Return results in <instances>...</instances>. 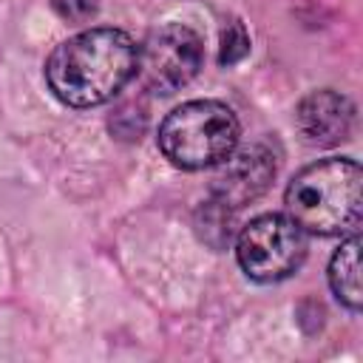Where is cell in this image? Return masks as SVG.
I'll use <instances>...</instances> for the list:
<instances>
[{
	"label": "cell",
	"mask_w": 363,
	"mask_h": 363,
	"mask_svg": "<svg viewBox=\"0 0 363 363\" xmlns=\"http://www.w3.org/2000/svg\"><path fill=\"white\" fill-rule=\"evenodd\" d=\"M139 45L122 28H85L62 40L45 60V82L68 108L113 99L136 77Z\"/></svg>",
	"instance_id": "6da1fadb"
},
{
	"label": "cell",
	"mask_w": 363,
	"mask_h": 363,
	"mask_svg": "<svg viewBox=\"0 0 363 363\" xmlns=\"http://www.w3.org/2000/svg\"><path fill=\"white\" fill-rule=\"evenodd\" d=\"M235 258L244 275L258 284L284 281L303 264L306 235L289 216L264 213L238 233Z\"/></svg>",
	"instance_id": "277c9868"
},
{
	"label": "cell",
	"mask_w": 363,
	"mask_h": 363,
	"mask_svg": "<svg viewBox=\"0 0 363 363\" xmlns=\"http://www.w3.org/2000/svg\"><path fill=\"white\" fill-rule=\"evenodd\" d=\"M329 286L349 312H360L363 289H360V235L357 233H349V238L340 241V247L335 250L329 261Z\"/></svg>",
	"instance_id": "ba28073f"
},
{
	"label": "cell",
	"mask_w": 363,
	"mask_h": 363,
	"mask_svg": "<svg viewBox=\"0 0 363 363\" xmlns=\"http://www.w3.org/2000/svg\"><path fill=\"white\" fill-rule=\"evenodd\" d=\"M250 54V34L241 20H230L221 31V45H218V62L221 65H235Z\"/></svg>",
	"instance_id": "9c48e42d"
},
{
	"label": "cell",
	"mask_w": 363,
	"mask_h": 363,
	"mask_svg": "<svg viewBox=\"0 0 363 363\" xmlns=\"http://www.w3.org/2000/svg\"><path fill=\"white\" fill-rule=\"evenodd\" d=\"M275 156L267 145H235V150L216 164L210 199L227 210H241L267 193L275 179Z\"/></svg>",
	"instance_id": "8992f818"
},
{
	"label": "cell",
	"mask_w": 363,
	"mask_h": 363,
	"mask_svg": "<svg viewBox=\"0 0 363 363\" xmlns=\"http://www.w3.org/2000/svg\"><path fill=\"white\" fill-rule=\"evenodd\" d=\"M51 3L65 20H74V23H82L96 11V0H51Z\"/></svg>",
	"instance_id": "30bf717a"
},
{
	"label": "cell",
	"mask_w": 363,
	"mask_h": 363,
	"mask_svg": "<svg viewBox=\"0 0 363 363\" xmlns=\"http://www.w3.org/2000/svg\"><path fill=\"white\" fill-rule=\"evenodd\" d=\"M204 62V43L196 28L184 23H164L139 45L136 77L145 91L170 96L190 85Z\"/></svg>",
	"instance_id": "5b68a950"
},
{
	"label": "cell",
	"mask_w": 363,
	"mask_h": 363,
	"mask_svg": "<svg viewBox=\"0 0 363 363\" xmlns=\"http://www.w3.org/2000/svg\"><path fill=\"white\" fill-rule=\"evenodd\" d=\"M363 170L354 159H320L289 182L284 193L286 216L312 235H346L360 224Z\"/></svg>",
	"instance_id": "7a4b0ae2"
},
{
	"label": "cell",
	"mask_w": 363,
	"mask_h": 363,
	"mask_svg": "<svg viewBox=\"0 0 363 363\" xmlns=\"http://www.w3.org/2000/svg\"><path fill=\"white\" fill-rule=\"evenodd\" d=\"M354 105L346 94L332 88L309 91L295 108V130L312 147H332L352 136Z\"/></svg>",
	"instance_id": "52a82bcc"
},
{
	"label": "cell",
	"mask_w": 363,
	"mask_h": 363,
	"mask_svg": "<svg viewBox=\"0 0 363 363\" xmlns=\"http://www.w3.org/2000/svg\"><path fill=\"white\" fill-rule=\"evenodd\" d=\"M241 136L230 105L218 99H190L173 108L159 125V150L182 170L216 167L227 159Z\"/></svg>",
	"instance_id": "3957f363"
}]
</instances>
